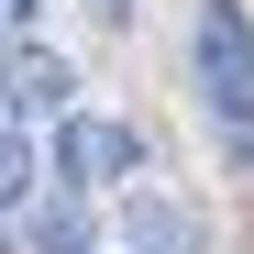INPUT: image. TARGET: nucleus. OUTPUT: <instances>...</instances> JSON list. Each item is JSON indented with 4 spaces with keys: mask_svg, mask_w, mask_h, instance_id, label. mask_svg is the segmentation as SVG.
<instances>
[{
    "mask_svg": "<svg viewBox=\"0 0 254 254\" xmlns=\"http://www.w3.org/2000/svg\"><path fill=\"white\" fill-rule=\"evenodd\" d=\"M33 188H45V166H33V133H22V122H0V210L22 221V199H33Z\"/></svg>",
    "mask_w": 254,
    "mask_h": 254,
    "instance_id": "obj_6",
    "label": "nucleus"
},
{
    "mask_svg": "<svg viewBox=\"0 0 254 254\" xmlns=\"http://www.w3.org/2000/svg\"><path fill=\"white\" fill-rule=\"evenodd\" d=\"M22 22H33V0H0V33H22Z\"/></svg>",
    "mask_w": 254,
    "mask_h": 254,
    "instance_id": "obj_9",
    "label": "nucleus"
},
{
    "mask_svg": "<svg viewBox=\"0 0 254 254\" xmlns=\"http://www.w3.org/2000/svg\"><path fill=\"white\" fill-rule=\"evenodd\" d=\"M77 111V66L56 56V45H33V33H11V45H0V122H66Z\"/></svg>",
    "mask_w": 254,
    "mask_h": 254,
    "instance_id": "obj_3",
    "label": "nucleus"
},
{
    "mask_svg": "<svg viewBox=\"0 0 254 254\" xmlns=\"http://www.w3.org/2000/svg\"><path fill=\"white\" fill-rule=\"evenodd\" d=\"M11 243H22V221H11V210H0V254H11Z\"/></svg>",
    "mask_w": 254,
    "mask_h": 254,
    "instance_id": "obj_10",
    "label": "nucleus"
},
{
    "mask_svg": "<svg viewBox=\"0 0 254 254\" xmlns=\"http://www.w3.org/2000/svg\"><path fill=\"white\" fill-rule=\"evenodd\" d=\"M221 144H232V166L254 177V122H221Z\"/></svg>",
    "mask_w": 254,
    "mask_h": 254,
    "instance_id": "obj_7",
    "label": "nucleus"
},
{
    "mask_svg": "<svg viewBox=\"0 0 254 254\" xmlns=\"http://www.w3.org/2000/svg\"><path fill=\"white\" fill-rule=\"evenodd\" d=\"M89 210H100V199H77V188L45 177V188L22 199V243H33V254H100V221H89Z\"/></svg>",
    "mask_w": 254,
    "mask_h": 254,
    "instance_id": "obj_4",
    "label": "nucleus"
},
{
    "mask_svg": "<svg viewBox=\"0 0 254 254\" xmlns=\"http://www.w3.org/2000/svg\"><path fill=\"white\" fill-rule=\"evenodd\" d=\"M122 243H133V254H199V210H177V199L133 188V210H122Z\"/></svg>",
    "mask_w": 254,
    "mask_h": 254,
    "instance_id": "obj_5",
    "label": "nucleus"
},
{
    "mask_svg": "<svg viewBox=\"0 0 254 254\" xmlns=\"http://www.w3.org/2000/svg\"><path fill=\"white\" fill-rule=\"evenodd\" d=\"M133 177H144V133H133V122H111V111H66L56 122V188L111 199V188H133Z\"/></svg>",
    "mask_w": 254,
    "mask_h": 254,
    "instance_id": "obj_2",
    "label": "nucleus"
},
{
    "mask_svg": "<svg viewBox=\"0 0 254 254\" xmlns=\"http://www.w3.org/2000/svg\"><path fill=\"white\" fill-rule=\"evenodd\" d=\"M188 66H199L210 122H254V11H243V0H210V11H199Z\"/></svg>",
    "mask_w": 254,
    "mask_h": 254,
    "instance_id": "obj_1",
    "label": "nucleus"
},
{
    "mask_svg": "<svg viewBox=\"0 0 254 254\" xmlns=\"http://www.w3.org/2000/svg\"><path fill=\"white\" fill-rule=\"evenodd\" d=\"M89 11H100V22H111V33H122V22H133V0H89Z\"/></svg>",
    "mask_w": 254,
    "mask_h": 254,
    "instance_id": "obj_8",
    "label": "nucleus"
}]
</instances>
